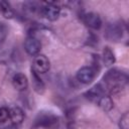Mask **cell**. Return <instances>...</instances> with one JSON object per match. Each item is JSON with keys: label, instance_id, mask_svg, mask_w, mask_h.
Masks as SVG:
<instances>
[{"label": "cell", "instance_id": "obj_1", "mask_svg": "<svg viewBox=\"0 0 129 129\" xmlns=\"http://www.w3.org/2000/svg\"><path fill=\"white\" fill-rule=\"evenodd\" d=\"M41 14L47 20L55 21L60 14V8L53 3H45L41 8Z\"/></svg>", "mask_w": 129, "mask_h": 129}, {"label": "cell", "instance_id": "obj_2", "mask_svg": "<svg viewBox=\"0 0 129 129\" xmlns=\"http://www.w3.org/2000/svg\"><path fill=\"white\" fill-rule=\"evenodd\" d=\"M50 68V62L44 54H37L33 60V70L36 73L45 74Z\"/></svg>", "mask_w": 129, "mask_h": 129}, {"label": "cell", "instance_id": "obj_3", "mask_svg": "<svg viewBox=\"0 0 129 129\" xmlns=\"http://www.w3.org/2000/svg\"><path fill=\"white\" fill-rule=\"evenodd\" d=\"M95 70L92 67H83L77 73V80L82 84H90L95 78Z\"/></svg>", "mask_w": 129, "mask_h": 129}, {"label": "cell", "instance_id": "obj_4", "mask_svg": "<svg viewBox=\"0 0 129 129\" xmlns=\"http://www.w3.org/2000/svg\"><path fill=\"white\" fill-rule=\"evenodd\" d=\"M24 48L29 55H37L41 49V43L37 38L31 36L26 38L24 42Z\"/></svg>", "mask_w": 129, "mask_h": 129}, {"label": "cell", "instance_id": "obj_5", "mask_svg": "<svg viewBox=\"0 0 129 129\" xmlns=\"http://www.w3.org/2000/svg\"><path fill=\"white\" fill-rule=\"evenodd\" d=\"M84 22L87 26L93 29H100L102 26V20L99 14L95 12H89L84 16Z\"/></svg>", "mask_w": 129, "mask_h": 129}, {"label": "cell", "instance_id": "obj_6", "mask_svg": "<svg viewBox=\"0 0 129 129\" xmlns=\"http://www.w3.org/2000/svg\"><path fill=\"white\" fill-rule=\"evenodd\" d=\"M12 84L17 91H24L28 87V80L24 74L16 73L12 78Z\"/></svg>", "mask_w": 129, "mask_h": 129}, {"label": "cell", "instance_id": "obj_7", "mask_svg": "<svg viewBox=\"0 0 129 129\" xmlns=\"http://www.w3.org/2000/svg\"><path fill=\"white\" fill-rule=\"evenodd\" d=\"M9 119L11 120L12 124H14V125L21 124L24 119V113H23L22 109L17 106L9 109Z\"/></svg>", "mask_w": 129, "mask_h": 129}, {"label": "cell", "instance_id": "obj_8", "mask_svg": "<svg viewBox=\"0 0 129 129\" xmlns=\"http://www.w3.org/2000/svg\"><path fill=\"white\" fill-rule=\"evenodd\" d=\"M38 124L39 126H43L48 129H55L56 127H58V119L54 116L48 115L41 117L40 120L38 121Z\"/></svg>", "mask_w": 129, "mask_h": 129}, {"label": "cell", "instance_id": "obj_9", "mask_svg": "<svg viewBox=\"0 0 129 129\" xmlns=\"http://www.w3.org/2000/svg\"><path fill=\"white\" fill-rule=\"evenodd\" d=\"M31 78H32V86L34 91L37 92L38 94H42L44 91V84L33 69L31 70Z\"/></svg>", "mask_w": 129, "mask_h": 129}, {"label": "cell", "instance_id": "obj_10", "mask_svg": "<svg viewBox=\"0 0 129 129\" xmlns=\"http://www.w3.org/2000/svg\"><path fill=\"white\" fill-rule=\"evenodd\" d=\"M103 61L106 67H110L115 63L116 58L114 55V52L109 46H105L103 49Z\"/></svg>", "mask_w": 129, "mask_h": 129}, {"label": "cell", "instance_id": "obj_11", "mask_svg": "<svg viewBox=\"0 0 129 129\" xmlns=\"http://www.w3.org/2000/svg\"><path fill=\"white\" fill-rule=\"evenodd\" d=\"M0 12L7 19H10L14 16V11H13L10 3L5 0H0Z\"/></svg>", "mask_w": 129, "mask_h": 129}, {"label": "cell", "instance_id": "obj_12", "mask_svg": "<svg viewBox=\"0 0 129 129\" xmlns=\"http://www.w3.org/2000/svg\"><path fill=\"white\" fill-rule=\"evenodd\" d=\"M99 106L104 111L109 112L110 110L113 109L114 104H113V101H112V99L110 97H108V96H102L99 99Z\"/></svg>", "mask_w": 129, "mask_h": 129}, {"label": "cell", "instance_id": "obj_13", "mask_svg": "<svg viewBox=\"0 0 129 129\" xmlns=\"http://www.w3.org/2000/svg\"><path fill=\"white\" fill-rule=\"evenodd\" d=\"M102 94H103V88L101 87L100 84H98V85H95L94 87H92L85 95L88 96L87 98H89V99H96V98L102 97Z\"/></svg>", "mask_w": 129, "mask_h": 129}, {"label": "cell", "instance_id": "obj_14", "mask_svg": "<svg viewBox=\"0 0 129 129\" xmlns=\"http://www.w3.org/2000/svg\"><path fill=\"white\" fill-rule=\"evenodd\" d=\"M128 126H129V114L128 112H126L119 121V127L120 129H128Z\"/></svg>", "mask_w": 129, "mask_h": 129}, {"label": "cell", "instance_id": "obj_15", "mask_svg": "<svg viewBox=\"0 0 129 129\" xmlns=\"http://www.w3.org/2000/svg\"><path fill=\"white\" fill-rule=\"evenodd\" d=\"M9 119V110L5 107H0V124L5 123Z\"/></svg>", "mask_w": 129, "mask_h": 129}, {"label": "cell", "instance_id": "obj_16", "mask_svg": "<svg viewBox=\"0 0 129 129\" xmlns=\"http://www.w3.org/2000/svg\"><path fill=\"white\" fill-rule=\"evenodd\" d=\"M5 129H18V127H17V125H14V124H12V125H10V126L6 127Z\"/></svg>", "mask_w": 129, "mask_h": 129}, {"label": "cell", "instance_id": "obj_17", "mask_svg": "<svg viewBox=\"0 0 129 129\" xmlns=\"http://www.w3.org/2000/svg\"><path fill=\"white\" fill-rule=\"evenodd\" d=\"M4 29H5V26H4V24L0 22V34H1L3 31H4Z\"/></svg>", "mask_w": 129, "mask_h": 129}]
</instances>
